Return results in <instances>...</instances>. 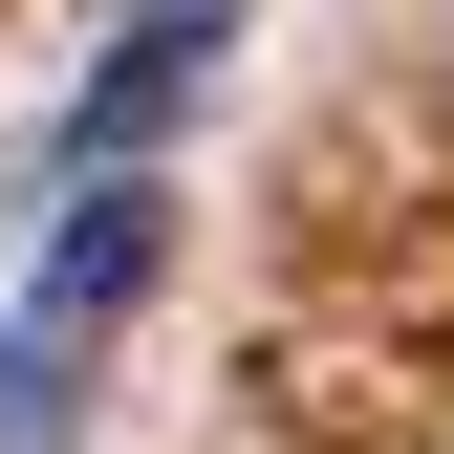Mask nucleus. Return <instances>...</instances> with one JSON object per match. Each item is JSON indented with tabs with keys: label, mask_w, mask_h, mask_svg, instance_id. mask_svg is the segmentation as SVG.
<instances>
[{
	"label": "nucleus",
	"mask_w": 454,
	"mask_h": 454,
	"mask_svg": "<svg viewBox=\"0 0 454 454\" xmlns=\"http://www.w3.org/2000/svg\"><path fill=\"white\" fill-rule=\"evenodd\" d=\"M152 260H174V195L152 174H66L43 195V260H22V303H0V454H87V389L130 347Z\"/></svg>",
	"instance_id": "nucleus-1"
},
{
	"label": "nucleus",
	"mask_w": 454,
	"mask_h": 454,
	"mask_svg": "<svg viewBox=\"0 0 454 454\" xmlns=\"http://www.w3.org/2000/svg\"><path fill=\"white\" fill-rule=\"evenodd\" d=\"M216 22H239V0H130V43H108V87L66 108V174H130V152H152V108H174V87L216 66Z\"/></svg>",
	"instance_id": "nucleus-2"
}]
</instances>
